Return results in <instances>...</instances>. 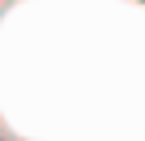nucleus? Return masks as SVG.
<instances>
[]
</instances>
